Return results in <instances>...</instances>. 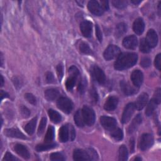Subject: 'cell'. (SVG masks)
Segmentation results:
<instances>
[{
    "mask_svg": "<svg viewBox=\"0 0 161 161\" xmlns=\"http://www.w3.org/2000/svg\"><path fill=\"white\" fill-rule=\"evenodd\" d=\"M88 9L91 13L96 16H101L104 13V9L96 1H90L87 4Z\"/></svg>",
    "mask_w": 161,
    "mask_h": 161,
    "instance_id": "9",
    "label": "cell"
},
{
    "mask_svg": "<svg viewBox=\"0 0 161 161\" xmlns=\"http://www.w3.org/2000/svg\"><path fill=\"white\" fill-rule=\"evenodd\" d=\"M57 76L58 79L60 80L62 79L63 75H64V69H63V66L61 64H58L57 66Z\"/></svg>",
    "mask_w": 161,
    "mask_h": 161,
    "instance_id": "43",
    "label": "cell"
},
{
    "mask_svg": "<svg viewBox=\"0 0 161 161\" xmlns=\"http://www.w3.org/2000/svg\"><path fill=\"white\" fill-rule=\"evenodd\" d=\"M3 160H8V161H15V160H18L17 158L14 157L11 153L9 152H6V153L4 155V157L3 158Z\"/></svg>",
    "mask_w": 161,
    "mask_h": 161,
    "instance_id": "45",
    "label": "cell"
},
{
    "mask_svg": "<svg viewBox=\"0 0 161 161\" xmlns=\"http://www.w3.org/2000/svg\"><path fill=\"white\" fill-rule=\"evenodd\" d=\"M81 111L84 123L89 126L92 125L95 121V113L93 109L87 106H84Z\"/></svg>",
    "mask_w": 161,
    "mask_h": 161,
    "instance_id": "3",
    "label": "cell"
},
{
    "mask_svg": "<svg viewBox=\"0 0 161 161\" xmlns=\"http://www.w3.org/2000/svg\"><path fill=\"white\" fill-rule=\"evenodd\" d=\"M90 96H91V99L92 100L93 102L96 103V102L97 101L98 96H97L96 90L94 87H92V88L90 90Z\"/></svg>",
    "mask_w": 161,
    "mask_h": 161,
    "instance_id": "40",
    "label": "cell"
},
{
    "mask_svg": "<svg viewBox=\"0 0 161 161\" xmlns=\"http://www.w3.org/2000/svg\"><path fill=\"white\" fill-rule=\"evenodd\" d=\"M135 104L131 103L128 104L123 111V115H122V118H121V121L123 123H126L127 122H128V121L130 119L131 117L132 116L134 111H135Z\"/></svg>",
    "mask_w": 161,
    "mask_h": 161,
    "instance_id": "10",
    "label": "cell"
},
{
    "mask_svg": "<svg viewBox=\"0 0 161 161\" xmlns=\"http://www.w3.org/2000/svg\"><path fill=\"white\" fill-rule=\"evenodd\" d=\"M91 74L93 78L100 84H104L106 82V75L104 72L97 65L91 67Z\"/></svg>",
    "mask_w": 161,
    "mask_h": 161,
    "instance_id": "8",
    "label": "cell"
},
{
    "mask_svg": "<svg viewBox=\"0 0 161 161\" xmlns=\"http://www.w3.org/2000/svg\"><path fill=\"white\" fill-rule=\"evenodd\" d=\"M21 114L23 115V116L25 117V118L28 117L30 114V110L25 106H21Z\"/></svg>",
    "mask_w": 161,
    "mask_h": 161,
    "instance_id": "46",
    "label": "cell"
},
{
    "mask_svg": "<svg viewBox=\"0 0 161 161\" xmlns=\"http://www.w3.org/2000/svg\"><path fill=\"white\" fill-rule=\"evenodd\" d=\"M113 5L119 9H123L126 7L128 3L126 1H123V0H114L111 1Z\"/></svg>",
    "mask_w": 161,
    "mask_h": 161,
    "instance_id": "35",
    "label": "cell"
},
{
    "mask_svg": "<svg viewBox=\"0 0 161 161\" xmlns=\"http://www.w3.org/2000/svg\"><path fill=\"white\" fill-rule=\"evenodd\" d=\"M79 74V70L75 66L72 65L69 68V76L67 78L65 82V86L68 90L70 91L74 87Z\"/></svg>",
    "mask_w": 161,
    "mask_h": 161,
    "instance_id": "2",
    "label": "cell"
},
{
    "mask_svg": "<svg viewBox=\"0 0 161 161\" xmlns=\"http://www.w3.org/2000/svg\"><path fill=\"white\" fill-rule=\"evenodd\" d=\"M74 121L76 125L79 127H83L84 125V122L82 118V111L77 110L74 115Z\"/></svg>",
    "mask_w": 161,
    "mask_h": 161,
    "instance_id": "29",
    "label": "cell"
},
{
    "mask_svg": "<svg viewBox=\"0 0 161 161\" xmlns=\"http://www.w3.org/2000/svg\"><path fill=\"white\" fill-rule=\"evenodd\" d=\"M46 123H47V119H46V118H45V117L42 118L41 121H40V125H39V127H38V135H41L43 133L44 130L45 128Z\"/></svg>",
    "mask_w": 161,
    "mask_h": 161,
    "instance_id": "38",
    "label": "cell"
},
{
    "mask_svg": "<svg viewBox=\"0 0 161 161\" xmlns=\"http://www.w3.org/2000/svg\"><path fill=\"white\" fill-rule=\"evenodd\" d=\"M57 144L56 143H45V144H40V145H38L35 149L36 151L38 152H43V151H45V150H48L52 148H53L56 147Z\"/></svg>",
    "mask_w": 161,
    "mask_h": 161,
    "instance_id": "28",
    "label": "cell"
},
{
    "mask_svg": "<svg viewBox=\"0 0 161 161\" xmlns=\"http://www.w3.org/2000/svg\"><path fill=\"white\" fill-rule=\"evenodd\" d=\"M138 56L135 53H121L114 63V68L118 70H122L133 66L137 62Z\"/></svg>",
    "mask_w": 161,
    "mask_h": 161,
    "instance_id": "1",
    "label": "cell"
},
{
    "mask_svg": "<svg viewBox=\"0 0 161 161\" xmlns=\"http://www.w3.org/2000/svg\"><path fill=\"white\" fill-rule=\"evenodd\" d=\"M150 47L148 43L147 42L146 40L143 38L140 42V50L143 53H148L150 51Z\"/></svg>",
    "mask_w": 161,
    "mask_h": 161,
    "instance_id": "34",
    "label": "cell"
},
{
    "mask_svg": "<svg viewBox=\"0 0 161 161\" xmlns=\"http://www.w3.org/2000/svg\"><path fill=\"white\" fill-rule=\"evenodd\" d=\"M96 36H97V38L99 40V41L101 42L102 41V33H101L100 28L97 25H96Z\"/></svg>",
    "mask_w": 161,
    "mask_h": 161,
    "instance_id": "49",
    "label": "cell"
},
{
    "mask_svg": "<svg viewBox=\"0 0 161 161\" xmlns=\"http://www.w3.org/2000/svg\"><path fill=\"white\" fill-rule=\"evenodd\" d=\"M118 103V99L116 97L110 96L106 101L104 105V108L107 111H113L116 108Z\"/></svg>",
    "mask_w": 161,
    "mask_h": 161,
    "instance_id": "14",
    "label": "cell"
},
{
    "mask_svg": "<svg viewBox=\"0 0 161 161\" xmlns=\"http://www.w3.org/2000/svg\"><path fill=\"white\" fill-rule=\"evenodd\" d=\"M25 98L31 104H36V98L35 97V96L32 94H30V93H26L25 95Z\"/></svg>",
    "mask_w": 161,
    "mask_h": 161,
    "instance_id": "42",
    "label": "cell"
},
{
    "mask_svg": "<svg viewBox=\"0 0 161 161\" xmlns=\"http://www.w3.org/2000/svg\"><path fill=\"white\" fill-rule=\"evenodd\" d=\"M87 86V81L85 78H82L80 79L79 86H78V91L80 94H83L86 91Z\"/></svg>",
    "mask_w": 161,
    "mask_h": 161,
    "instance_id": "37",
    "label": "cell"
},
{
    "mask_svg": "<svg viewBox=\"0 0 161 161\" xmlns=\"http://www.w3.org/2000/svg\"><path fill=\"white\" fill-rule=\"evenodd\" d=\"M100 122L103 128L109 131H111L112 130L115 129L117 126L116 119L111 117L105 116H101L100 118Z\"/></svg>",
    "mask_w": 161,
    "mask_h": 161,
    "instance_id": "6",
    "label": "cell"
},
{
    "mask_svg": "<svg viewBox=\"0 0 161 161\" xmlns=\"http://www.w3.org/2000/svg\"><path fill=\"white\" fill-rule=\"evenodd\" d=\"M79 49H80V52L83 53H85V54H91L92 53V51L91 50V48H89V45L84 43V42H82L80 43V47H79Z\"/></svg>",
    "mask_w": 161,
    "mask_h": 161,
    "instance_id": "36",
    "label": "cell"
},
{
    "mask_svg": "<svg viewBox=\"0 0 161 161\" xmlns=\"http://www.w3.org/2000/svg\"><path fill=\"white\" fill-rule=\"evenodd\" d=\"M145 40L150 47H155L157 45L158 37L154 30L150 29L148 31Z\"/></svg>",
    "mask_w": 161,
    "mask_h": 161,
    "instance_id": "13",
    "label": "cell"
},
{
    "mask_svg": "<svg viewBox=\"0 0 161 161\" xmlns=\"http://www.w3.org/2000/svg\"><path fill=\"white\" fill-rule=\"evenodd\" d=\"M50 158L51 160H64L65 158L64 155L58 152L52 153L50 155Z\"/></svg>",
    "mask_w": 161,
    "mask_h": 161,
    "instance_id": "39",
    "label": "cell"
},
{
    "mask_svg": "<svg viewBox=\"0 0 161 161\" xmlns=\"http://www.w3.org/2000/svg\"><path fill=\"white\" fill-rule=\"evenodd\" d=\"M148 96L147 93H145V92L142 93L137 98L135 104V106L136 108V109L138 110L142 109L146 105L148 101Z\"/></svg>",
    "mask_w": 161,
    "mask_h": 161,
    "instance_id": "18",
    "label": "cell"
},
{
    "mask_svg": "<svg viewBox=\"0 0 161 161\" xmlns=\"http://www.w3.org/2000/svg\"><path fill=\"white\" fill-rule=\"evenodd\" d=\"M153 99L155 101V103L158 104L161 101V94H160V89L158 88L155 91L154 97Z\"/></svg>",
    "mask_w": 161,
    "mask_h": 161,
    "instance_id": "41",
    "label": "cell"
},
{
    "mask_svg": "<svg viewBox=\"0 0 161 161\" xmlns=\"http://www.w3.org/2000/svg\"><path fill=\"white\" fill-rule=\"evenodd\" d=\"M37 121V118H33L31 121H30L25 126V130L28 135H32L35 131Z\"/></svg>",
    "mask_w": 161,
    "mask_h": 161,
    "instance_id": "25",
    "label": "cell"
},
{
    "mask_svg": "<svg viewBox=\"0 0 161 161\" xmlns=\"http://www.w3.org/2000/svg\"><path fill=\"white\" fill-rule=\"evenodd\" d=\"M141 0H131V2L132 3H133V4H139L140 3H141Z\"/></svg>",
    "mask_w": 161,
    "mask_h": 161,
    "instance_id": "53",
    "label": "cell"
},
{
    "mask_svg": "<svg viewBox=\"0 0 161 161\" xmlns=\"http://www.w3.org/2000/svg\"><path fill=\"white\" fill-rule=\"evenodd\" d=\"M69 137V126L67 125H63L59 130V140L62 142H66L68 141Z\"/></svg>",
    "mask_w": 161,
    "mask_h": 161,
    "instance_id": "21",
    "label": "cell"
},
{
    "mask_svg": "<svg viewBox=\"0 0 161 161\" xmlns=\"http://www.w3.org/2000/svg\"><path fill=\"white\" fill-rule=\"evenodd\" d=\"M138 44L137 38L135 35H130L124 38L123 45L128 49H135Z\"/></svg>",
    "mask_w": 161,
    "mask_h": 161,
    "instance_id": "12",
    "label": "cell"
},
{
    "mask_svg": "<svg viewBox=\"0 0 161 161\" xmlns=\"http://www.w3.org/2000/svg\"><path fill=\"white\" fill-rule=\"evenodd\" d=\"M120 86L122 91L126 94V95H131L134 94L136 91L135 89L131 86L127 82H125V80H121L120 82Z\"/></svg>",
    "mask_w": 161,
    "mask_h": 161,
    "instance_id": "23",
    "label": "cell"
},
{
    "mask_svg": "<svg viewBox=\"0 0 161 161\" xmlns=\"http://www.w3.org/2000/svg\"><path fill=\"white\" fill-rule=\"evenodd\" d=\"M15 152L21 157L25 159L30 158V153L27 148L21 144H16L14 147Z\"/></svg>",
    "mask_w": 161,
    "mask_h": 161,
    "instance_id": "19",
    "label": "cell"
},
{
    "mask_svg": "<svg viewBox=\"0 0 161 161\" xmlns=\"http://www.w3.org/2000/svg\"><path fill=\"white\" fill-rule=\"evenodd\" d=\"M48 115L51 121L54 123H58L62 121L61 115L56 111L50 109L48 110Z\"/></svg>",
    "mask_w": 161,
    "mask_h": 161,
    "instance_id": "26",
    "label": "cell"
},
{
    "mask_svg": "<svg viewBox=\"0 0 161 161\" xmlns=\"http://www.w3.org/2000/svg\"><path fill=\"white\" fill-rule=\"evenodd\" d=\"M1 86H3V83H4V79H3V77L2 75H1Z\"/></svg>",
    "mask_w": 161,
    "mask_h": 161,
    "instance_id": "54",
    "label": "cell"
},
{
    "mask_svg": "<svg viewBox=\"0 0 161 161\" xmlns=\"http://www.w3.org/2000/svg\"><path fill=\"white\" fill-rule=\"evenodd\" d=\"M131 79L136 87H140L143 80V73L140 70H135L131 74Z\"/></svg>",
    "mask_w": 161,
    "mask_h": 161,
    "instance_id": "11",
    "label": "cell"
},
{
    "mask_svg": "<svg viewBox=\"0 0 161 161\" xmlns=\"http://www.w3.org/2000/svg\"><path fill=\"white\" fill-rule=\"evenodd\" d=\"M8 97V94L6 92H4L3 90H1V99L3 100L4 97Z\"/></svg>",
    "mask_w": 161,
    "mask_h": 161,
    "instance_id": "52",
    "label": "cell"
},
{
    "mask_svg": "<svg viewBox=\"0 0 161 161\" xmlns=\"http://www.w3.org/2000/svg\"><path fill=\"white\" fill-rule=\"evenodd\" d=\"M157 104L155 103V101L153 99L148 103V104L146 108V110H145V114L147 116H150L153 114V113L157 106Z\"/></svg>",
    "mask_w": 161,
    "mask_h": 161,
    "instance_id": "31",
    "label": "cell"
},
{
    "mask_svg": "<svg viewBox=\"0 0 161 161\" xmlns=\"http://www.w3.org/2000/svg\"><path fill=\"white\" fill-rule=\"evenodd\" d=\"M141 122H142L141 115L140 114L136 115V117L133 119L132 122L131 123V124L128 127V133H132L133 132H134L137 129V128L138 127Z\"/></svg>",
    "mask_w": 161,
    "mask_h": 161,
    "instance_id": "22",
    "label": "cell"
},
{
    "mask_svg": "<svg viewBox=\"0 0 161 161\" xmlns=\"http://www.w3.org/2000/svg\"><path fill=\"white\" fill-rule=\"evenodd\" d=\"M151 64V61L150 60L149 58L148 57H144L142 59L141 62H140V65L144 67V68H147Z\"/></svg>",
    "mask_w": 161,
    "mask_h": 161,
    "instance_id": "44",
    "label": "cell"
},
{
    "mask_svg": "<svg viewBox=\"0 0 161 161\" xmlns=\"http://www.w3.org/2000/svg\"><path fill=\"white\" fill-rule=\"evenodd\" d=\"M160 59H161V55L160 53L158 54L155 58V66L156 68H157L158 70H160Z\"/></svg>",
    "mask_w": 161,
    "mask_h": 161,
    "instance_id": "48",
    "label": "cell"
},
{
    "mask_svg": "<svg viewBox=\"0 0 161 161\" xmlns=\"http://www.w3.org/2000/svg\"><path fill=\"white\" fill-rule=\"evenodd\" d=\"M135 160H142V158H141L136 157V158H135Z\"/></svg>",
    "mask_w": 161,
    "mask_h": 161,
    "instance_id": "56",
    "label": "cell"
},
{
    "mask_svg": "<svg viewBox=\"0 0 161 161\" xmlns=\"http://www.w3.org/2000/svg\"><path fill=\"white\" fill-rule=\"evenodd\" d=\"M101 7L103 9L108 10L109 9V5H108V1H101Z\"/></svg>",
    "mask_w": 161,
    "mask_h": 161,
    "instance_id": "51",
    "label": "cell"
},
{
    "mask_svg": "<svg viewBox=\"0 0 161 161\" xmlns=\"http://www.w3.org/2000/svg\"><path fill=\"white\" fill-rule=\"evenodd\" d=\"M145 28V23L142 18H137L133 23V29L135 33L137 35H141Z\"/></svg>",
    "mask_w": 161,
    "mask_h": 161,
    "instance_id": "20",
    "label": "cell"
},
{
    "mask_svg": "<svg viewBox=\"0 0 161 161\" xmlns=\"http://www.w3.org/2000/svg\"><path fill=\"white\" fill-rule=\"evenodd\" d=\"M120 49L119 47L114 45H111L104 50L103 53V57L106 60H110L118 57Z\"/></svg>",
    "mask_w": 161,
    "mask_h": 161,
    "instance_id": "7",
    "label": "cell"
},
{
    "mask_svg": "<svg viewBox=\"0 0 161 161\" xmlns=\"http://www.w3.org/2000/svg\"><path fill=\"white\" fill-rule=\"evenodd\" d=\"M118 157L119 160H126L128 158V151L125 145H121L118 151Z\"/></svg>",
    "mask_w": 161,
    "mask_h": 161,
    "instance_id": "32",
    "label": "cell"
},
{
    "mask_svg": "<svg viewBox=\"0 0 161 161\" xmlns=\"http://www.w3.org/2000/svg\"><path fill=\"white\" fill-rule=\"evenodd\" d=\"M69 134H70V140H73L75 136V133L74 131V128H73V126L72 125H70L69 127Z\"/></svg>",
    "mask_w": 161,
    "mask_h": 161,
    "instance_id": "50",
    "label": "cell"
},
{
    "mask_svg": "<svg viewBox=\"0 0 161 161\" xmlns=\"http://www.w3.org/2000/svg\"><path fill=\"white\" fill-rule=\"evenodd\" d=\"M1 65H3V55H1Z\"/></svg>",
    "mask_w": 161,
    "mask_h": 161,
    "instance_id": "55",
    "label": "cell"
},
{
    "mask_svg": "<svg viewBox=\"0 0 161 161\" xmlns=\"http://www.w3.org/2000/svg\"><path fill=\"white\" fill-rule=\"evenodd\" d=\"M153 143V136L149 133L143 134L140 139L138 143L139 148L141 150H146L148 149Z\"/></svg>",
    "mask_w": 161,
    "mask_h": 161,
    "instance_id": "4",
    "label": "cell"
},
{
    "mask_svg": "<svg viewBox=\"0 0 161 161\" xmlns=\"http://www.w3.org/2000/svg\"><path fill=\"white\" fill-rule=\"evenodd\" d=\"M54 138V128L53 126H50L48 128L47 132L45 136V143H50Z\"/></svg>",
    "mask_w": 161,
    "mask_h": 161,
    "instance_id": "33",
    "label": "cell"
},
{
    "mask_svg": "<svg viewBox=\"0 0 161 161\" xmlns=\"http://www.w3.org/2000/svg\"><path fill=\"white\" fill-rule=\"evenodd\" d=\"M74 160H90L91 157L87 152L82 149H76L73 153Z\"/></svg>",
    "mask_w": 161,
    "mask_h": 161,
    "instance_id": "15",
    "label": "cell"
},
{
    "mask_svg": "<svg viewBox=\"0 0 161 161\" xmlns=\"http://www.w3.org/2000/svg\"><path fill=\"white\" fill-rule=\"evenodd\" d=\"M126 25L124 23H120L117 25L115 29V35L117 37H120L126 32Z\"/></svg>",
    "mask_w": 161,
    "mask_h": 161,
    "instance_id": "27",
    "label": "cell"
},
{
    "mask_svg": "<svg viewBox=\"0 0 161 161\" xmlns=\"http://www.w3.org/2000/svg\"><path fill=\"white\" fill-rule=\"evenodd\" d=\"M110 135L116 141L121 140L123 137V133L122 130L117 127L111 131H110Z\"/></svg>",
    "mask_w": 161,
    "mask_h": 161,
    "instance_id": "30",
    "label": "cell"
},
{
    "mask_svg": "<svg viewBox=\"0 0 161 161\" xmlns=\"http://www.w3.org/2000/svg\"><path fill=\"white\" fill-rule=\"evenodd\" d=\"M4 134L8 137L17 138H21V139H26V137L25 136V135L23 133H21L17 128L6 129L4 130Z\"/></svg>",
    "mask_w": 161,
    "mask_h": 161,
    "instance_id": "17",
    "label": "cell"
},
{
    "mask_svg": "<svg viewBox=\"0 0 161 161\" xmlns=\"http://www.w3.org/2000/svg\"><path fill=\"white\" fill-rule=\"evenodd\" d=\"M57 107L65 113H70L72 109V101L65 97H61L57 101Z\"/></svg>",
    "mask_w": 161,
    "mask_h": 161,
    "instance_id": "5",
    "label": "cell"
},
{
    "mask_svg": "<svg viewBox=\"0 0 161 161\" xmlns=\"http://www.w3.org/2000/svg\"><path fill=\"white\" fill-rule=\"evenodd\" d=\"M92 28V23L89 21H84L80 25V31L86 37H90L91 36Z\"/></svg>",
    "mask_w": 161,
    "mask_h": 161,
    "instance_id": "16",
    "label": "cell"
},
{
    "mask_svg": "<svg viewBox=\"0 0 161 161\" xmlns=\"http://www.w3.org/2000/svg\"><path fill=\"white\" fill-rule=\"evenodd\" d=\"M46 80H47V82H48V83L54 82L55 79H54V77H53V74L50 72H47V74H46Z\"/></svg>",
    "mask_w": 161,
    "mask_h": 161,
    "instance_id": "47",
    "label": "cell"
},
{
    "mask_svg": "<svg viewBox=\"0 0 161 161\" xmlns=\"http://www.w3.org/2000/svg\"><path fill=\"white\" fill-rule=\"evenodd\" d=\"M59 95V92L56 89H48L45 91V97L48 101L55 100Z\"/></svg>",
    "mask_w": 161,
    "mask_h": 161,
    "instance_id": "24",
    "label": "cell"
}]
</instances>
